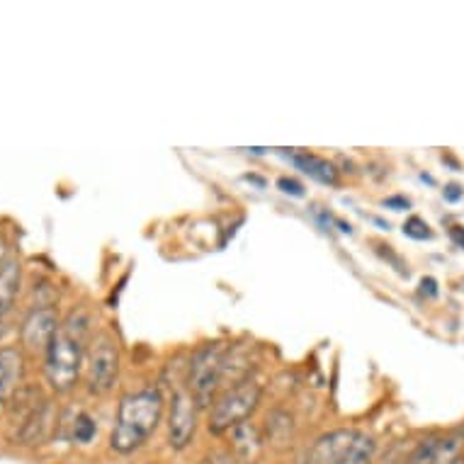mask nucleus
Returning a JSON list of instances; mask_svg holds the SVG:
<instances>
[{
    "label": "nucleus",
    "instance_id": "nucleus-1",
    "mask_svg": "<svg viewBox=\"0 0 464 464\" xmlns=\"http://www.w3.org/2000/svg\"><path fill=\"white\" fill-rule=\"evenodd\" d=\"M91 316L85 309L73 312L62 321L59 334L53 335L52 345L46 348L44 377L46 384L56 394H66L76 387L81 370H83L85 348L91 345Z\"/></svg>",
    "mask_w": 464,
    "mask_h": 464
},
{
    "label": "nucleus",
    "instance_id": "nucleus-2",
    "mask_svg": "<svg viewBox=\"0 0 464 464\" xmlns=\"http://www.w3.org/2000/svg\"><path fill=\"white\" fill-rule=\"evenodd\" d=\"M166 413V399L160 389L146 387L120 399L117 419L110 433V450L117 455H131L151 440Z\"/></svg>",
    "mask_w": 464,
    "mask_h": 464
},
{
    "label": "nucleus",
    "instance_id": "nucleus-3",
    "mask_svg": "<svg viewBox=\"0 0 464 464\" xmlns=\"http://www.w3.org/2000/svg\"><path fill=\"white\" fill-rule=\"evenodd\" d=\"M263 394H266V389L253 377L221 389V394L214 399L212 409H209L207 430L212 435H228L237 426L251 420V416L258 411L260 401H263Z\"/></svg>",
    "mask_w": 464,
    "mask_h": 464
},
{
    "label": "nucleus",
    "instance_id": "nucleus-4",
    "mask_svg": "<svg viewBox=\"0 0 464 464\" xmlns=\"http://www.w3.org/2000/svg\"><path fill=\"white\" fill-rule=\"evenodd\" d=\"M227 353L228 345L224 343H205L192 353L185 384L199 411L212 409L214 399L221 394V387L227 382Z\"/></svg>",
    "mask_w": 464,
    "mask_h": 464
},
{
    "label": "nucleus",
    "instance_id": "nucleus-5",
    "mask_svg": "<svg viewBox=\"0 0 464 464\" xmlns=\"http://www.w3.org/2000/svg\"><path fill=\"white\" fill-rule=\"evenodd\" d=\"M85 377L92 394H110L120 377V348L110 334H98L91 338L85 353Z\"/></svg>",
    "mask_w": 464,
    "mask_h": 464
},
{
    "label": "nucleus",
    "instance_id": "nucleus-6",
    "mask_svg": "<svg viewBox=\"0 0 464 464\" xmlns=\"http://www.w3.org/2000/svg\"><path fill=\"white\" fill-rule=\"evenodd\" d=\"M198 416L199 406L190 396L188 389H176L173 399H170V409H168V448L183 452L190 448L198 433Z\"/></svg>",
    "mask_w": 464,
    "mask_h": 464
},
{
    "label": "nucleus",
    "instance_id": "nucleus-7",
    "mask_svg": "<svg viewBox=\"0 0 464 464\" xmlns=\"http://www.w3.org/2000/svg\"><path fill=\"white\" fill-rule=\"evenodd\" d=\"M59 328H62V319H59V312L53 306H34L24 316L23 328H20L23 348L30 353H46L53 335L59 334Z\"/></svg>",
    "mask_w": 464,
    "mask_h": 464
},
{
    "label": "nucleus",
    "instance_id": "nucleus-8",
    "mask_svg": "<svg viewBox=\"0 0 464 464\" xmlns=\"http://www.w3.org/2000/svg\"><path fill=\"white\" fill-rule=\"evenodd\" d=\"M355 438H358V430L353 428H335L331 433L319 435L297 464H338L341 457L351 450Z\"/></svg>",
    "mask_w": 464,
    "mask_h": 464
},
{
    "label": "nucleus",
    "instance_id": "nucleus-9",
    "mask_svg": "<svg viewBox=\"0 0 464 464\" xmlns=\"http://www.w3.org/2000/svg\"><path fill=\"white\" fill-rule=\"evenodd\" d=\"M228 452L238 464H260L266 459L267 440L263 435V426L246 420L228 433Z\"/></svg>",
    "mask_w": 464,
    "mask_h": 464
},
{
    "label": "nucleus",
    "instance_id": "nucleus-10",
    "mask_svg": "<svg viewBox=\"0 0 464 464\" xmlns=\"http://www.w3.org/2000/svg\"><path fill=\"white\" fill-rule=\"evenodd\" d=\"M24 380V353L15 345L0 348V403L15 399Z\"/></svg>",
    "mask_w": 464,
    "mask_h": 464
},
{
    "label": "nucleus",
    "instance_id": "nucleus-11",
    "mask_svg": "<svg viewBox=\"0 0 464 464\" xmlns=\"http://www.w3.org/2000/svg\"><path fill=\"white\" fill-rule=\"evenodd\" d=\"M297 433V420L287 409H273L267 413L266 426H263V435H266L267 448L275 450H287L295 440Z\"/></svg>",
    "mask_w": 464,
    "mask_h": 464
},
{
    "label": "nucleus",
    "instance_id": "nucleus-12",
    "mask_svg": "<svg viewBox=\"0 0 464 464\" xmlns=\"http://www.w3.org/2000/svg\"><path fill=\"white\" fill-rule=\"evenodd\" d=\"M292 163H295L304 176L316 180V183L331 185V188L341 183V170L335 168V163L324 159V156H316V153H309V151H299L292 156Z\"/></svg>",
    "mask_w": 464,
    "mask_h": 464
},
{
    "label": "nucleus",
    "instance_id": "nucleus-13",
    "mask_svg": "<svg viewBox=\"0 0 464 464\" xmlns=\"http://www.w3.org/2000/svg\"><path fill=\"white\" fill-rule=\"evenodd\" d=\"M20 277H23L20 263L10 258L5 267L0 270V319L10 312V306L15 302L17 292H20Z\"/></svg>",
    "mask_w": 464,
    "mask_h": 464
},
{
    "label": "nucleus",
    "instance_id": "nucleus-14",
    "mask_svg": "<svg viewBox=\"0 0 464 464\" xmlns=\"http://www.w3.org/2000/svg\"><path fill=\"white\" fill-rule=\"evenodd\" d=\"M374 452H377V440L372 435L358 433L355 442L351 445V450L341 457L338 464H372L374 462Z\"/></svg>",
    "mask_w": 464,
    "mask_h": 464
},
{
    "label": "nucleus",
    "instance_id": "nucleus-15",
    "mask_svg": "<svg viewBox=\"0 0 464 464\" xmlns=\"http://www.w3.org/2000/svg\"><path fill=\"white\" fill-rule=\"evenodd\" d=\"M98 435V420L92 419L91 413H76V419L71 420V440L78 445H88Z\"/></svg>",
    "mask_w": 464,
    "mask_h": 464
},
{
    "label": "nucleus",
    "instance_id": "nucleus-16",
    "mask_svg": "<svg viewBox=\"0 0 464 464\" xmlns=\"http://www.w3.org/2000/svg\"><path fill=\"white\" fill-rule=\"evenodd\" d=\"M435 448H438V438H428V440L419 442V448L406 457L403 464H433Z\"/></svg>",
    "mask_w": 464,
    "mask_h": 464
},
{
    "label": "nucleus",
    "instance_id": "nucleus-17",
    "mask_svg": "<svg viewBox=\"0 0 464 464\" xmlns=\"http://www.w3.org/2000/svg\"><path fill=\"white\" fill-rule=\"evenodd\" d=\"M403 237L413 238V241H430L433 238V231L428 227L426 221L420 217H411V219L403 221Z\"/></svg>",
    "mask_w": 464,
    "mask_h": 464
},
{
    "label": "nucleus",
    "instance_id": "nucleus-18",
    "mask_svg": "<svg viewBox=\"0 0 464 464\" xmlns=\"http://www.w3.org/2000/svg\"><path fill=\"white\" fill-rule=\"evenodd\" d=\"M277 190L285 192V195H289V198H297L302 199L306 195L304 185L299 183V180H295V178H277Z\"/></svg>",
    "mask_w": 464,
    "mask_h": 464
},
{
    "label": "nucleus",
    "instance_id": "nucleus-19",
    "mask_svg": "<svg viewBox=\"0 0 464 464\" xmlns=\"http://www.w3.org/2000/svg\"><path fill=\"white\" fill-rule=\"evenodd\" d=\"M199 464H238V462L234 459V455H231L228 450H212V452H207V455L199 459Z\"/></svg>",
    "mask_w": 464,
    "mask_h": 464
},
{
    "label": "nucleus",
    "instance_id": "nucleus-20",
    "mask_svg": "<svg viewBox=\"0 0 464 464\" xmlns=\"http://www.w3.org/2000/svg\"><path fill=\"white\" fill-rule=\"evenodd\" d=\"M382 207H387L392 212H406V209H411V199L403 195H392V198L382 199Z\"/></svg>",
    "mask_w": 464,
    "mask_h": 464
},
{
    "label": "nucleus",
    "instance_id": "nucleus-21",
    "mask_svg": "<svg viewBox=\"0 0 464 464\" xmlns=\"http://www.w3.org/2000/svg\"><path fill=\"white\" fill-rule=\"evenodd\" d=\"M464 198V188L462 185L457 183H450L445 185V190H442V199L445 202H450V205H455V202H459V199Z\"/></svg>",
    "mask_w": 464,
    "mask_h": 464
},
{
    "label": "nucleus",
    "instance_id": "nucleus-22",
    "mask_svg": "<svg viewBox=\"0 0 464 464\" xmlns=\"http://www.w3.org/2000/svg\"><path fill=\"white\" fill-rule=\"evenodd\" d=\"M420 295H423V297H438V282L433 280V277H423V280H420Z\"/></svg>",
    "mask_w": 464,
    "mask_h": 464
},
{
    "label": "nucleus",
    "instance_id": "nucleus-23",
    "mask_svg": "<svg viewBox=\"0 0 464 464\" xmlns=\"http://www.w3.org/2000/svg\"><path fill=\"white\" fill-rule=\"evenodd\" d=\"M450 238H452L459 248H464V227H450Z\"/></svg>",
    "mask_w": 464,
    "mask_h": 464
},
{
    "label": "nucleus",
    "instance_id": "nucleus-24",
    "mask_svg": "<svg viewBox=\"0 0 464 464\" xmlns=\"http://www.w3.org/2000/svg\"><path fill=\"white\" fill-rule=\"evenodd\" d=\"M8 244H5V241H3V238H0V270H3V267H5V263H8Z\"/></svg>",
    "mask_w": 464,
    "mask_h": 464
}]
</instances>
